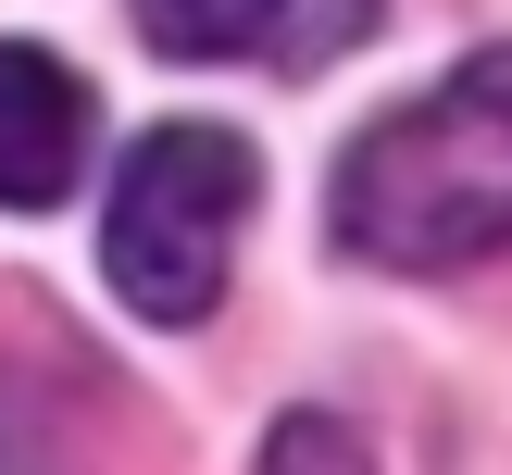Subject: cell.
I'll return each mask as SVG.
<instances>
[{
    "instance_id": "obj_1",
    "label": "cell",
    "mask_w": 512,
    "mask_h": 475,
    "mask_svg": "<svg viewBox=\"0 0 512 475\" xmlns=\"http://www.w3.org/2000/svg\"><path fill=\"white\" fill-rule=\"evenodd\" d=\"M338 238L388 275H463L512 250V50H475L463 75L388 100L338 150L325 188Z\"/></svg>"
},
{
    "instance_id": "obj_2",
    "label": "cell",
    "mask_w": 512,
    "mask_h": 475,
    "mask_svg": "<svg viewBox=\"0 0 512 475\" xmlns=\"http://www.w3.org/2000/svg\"><path fill=\"white\" fill-rule=\"evenodd\" d=\"M250 188H263V163L238 125L175 113L138 138V163L113 175V225H100V263L138 300V325H200L225 300V238H238Z\"/></svg>"
},
{
    "instance_id": "obj_3",
    "label": "cell",
    "mask_w": 512,
    "mask_h": 475,
    "mask_svg": "<svg viewBox=\"0 0 512 475\" xmlns=\"http://www.w3.org/2000/svg\"><path fill=\"white\" fill-rule=\"evenodd\" d=\"M88 75L50 63V50L0 38V213H50V200L88 175Z\"/></svg>"
},
{
    "instance_id": "obj_4",
    "label": "cell",
    "mask_w": 512,
    "mask_h": 475,
    "mask_svg": "<svg viewBox=\"0 0 512 475\" xmlns=\"http://www.w3.org/2000/svg\"><path fill=\"white\" fill-rule=\"evenodd\" d=\"M275 13L288 0H138V38L163 63H238V50H263Z\"/></svg>"
},
{
    "instance_id": "obj_5",
    "label": "cell",
    "mask_w": 512,
    "mask_h": 475,
    "mask_svg": "<svg viewBox=\"0 0 512 475\" xmlns=\"http://www.w3.org/2000/svg\"><path fill=\"white\" fill-rule=\"evenodd\" d=\"M250 475H375V450H363V425H338V413L300 400V413L263 425V463H250Z\"/></svg>"
}]
</instances>
